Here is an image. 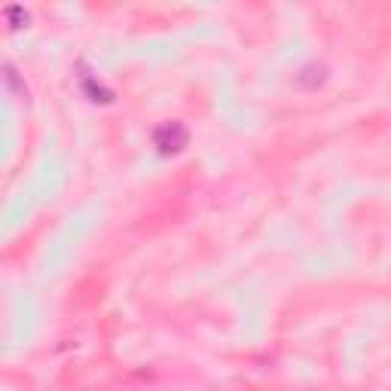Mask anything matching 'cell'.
I'll list each match as a JSON object with an SVG mask.
<instances>
[{"label": "cell", "instance_id": "cell-2", "mask_svg": "<svg viewBox=\"0 0 391 391\" xmlns=\"http://www.w3.org/2000/svg\"><path fill=\"white\" fill-rule=\"evenodd\" d=\"M83 89L92 95V101H114V92H107V89H101V86H95V80H89L86 77V83H83Z\"/></svg>", "mask_w": 391, "mask_h": 391}, {"label": "cell", "instance_id": "cell-1", "mask_svg": "<svg viewBox=\"0 0 391 391\" xmlns=\"http://www.w3.org/2000/svg\"><path fill=\"white\" fill-rule=\"evenodd\" d=\"M187 144H190V128L184 123H178V119H171V123H162L153 132V147L162 156H175V153L184 150Z\"/></svg>", "mask_w": 391, "mask_h": 391}, {"label": "cell", "instance_id": "cell-3", "mask_svg": "<svg viewBox=\"0 0 391 391\" xmlns=\"http://www.w3.org/2000/svg\"><path fill=\"white\" fill-rule=\"evenodd\" d=\"M6 19L13 22V28H22V25L28 22V13H25L22 6H10V10H6Z\"/></svg>", "mask_w": 391, "mask_h": 391}]
</instances>
